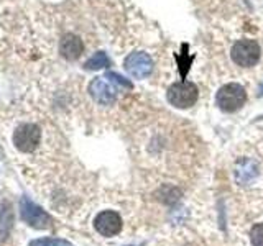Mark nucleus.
Segmentation results:
<instances>
[{"label":"nucleus","instance_id":"15","mask_svg":"<svg viewBox=\"0 0 263 246\" xmlns=\"http://www.w3.org/2000/svg\"><path fill=\"white\" fill-rule=\"evenodd\" d=\"M258 95H260V97H263V84L260 86V90H258Z\"/></svg>","mask_w":263,"mask_h":246},{"label":"nucleus","instance_id":"6","mask_svg":"<svg viewBox=\"0 0 263 246\" xmlns=\"http://www.w3.org/2000/svg\"><path fill=\"white\" fill-rule=\"evenodd\" d=\"M123 68L135 79H145L153 71V61L146 53H132L127 56Z\"/></svg>","mask_w":263,"mask_h":246},{"label":"nucleus","instance_id":"8","mask_svg":"<svg viewBox=\"0 0 263 246\" xmlns=\"http://www.w3.org/2000/svg\"><path fill=\"white\" fill-rule=\"evenodd\" d=\"M94 227L102 236H115L122 230V218L117 212L105 210L101 212L94 220Z\"/></svg>","mask_w":263,"mask_h":246},{"label":"nucleus","instance_id":"1","mask_svg":"<svg viewBox=\"0 0 263 246\" xmlns=\"http://www.w3.org/2000/svg\"><path fill=\"white\" fill-rule=\"evenodd\" d=\"M13 146L23 154L33 153L41 143V128L35 121H22L13 131Z\"/></svg>","mask_w":263,"mask_h":246},{"label":"nucleus","instance_id":"14","mask_svg":"<svg viewBox=\"0 0 263 246\" xmlns=\"http://www.w3.org/2000/svg\"><path fill=\"white\" fill-rule=\"evenodd\" d=\"M107 79H110L112 82H115V84H119L122 87H125V89H132V82L127 80V79H123L122 76H119L117 72H107Z\"/></svg>","mask_w":263,"mask_h":246},{"label":"nucleus","instance_id":"13","mask_svg":"<svg viewBox=\"0 0 263 246\" xmlns=\"http://www.w3.org/2000/svg\"><path fill=\"white\" fill-rule=\"evenodd\" d=\"M250 240L253 246H263V223H257L250 232Z\"/></svg>","mask_w":263,"mask_h":246},{"label":"nucleus","instance_id":"3","mask_svg":"<svg viewBox=\"0 0 263 246\" xmlns=\"http://www.w3.org/2000/svg\"><path fill=\"white\" fill-rule=\"evenodd\" d=\"M197 87L193 84V82H186V80H181V82H175L173 86H170L168 89V102L176 107V109H189L193 107L197 100Z\"/></svg>","mask_w":263,"mask_h":246},{"label":"nucleus","instance_id":"11","mask_svg":"<svg viewBox=\"0 0 263 246\" xmlns=\"http://www.w3.org/2000/svg\"><path fill=\"white\" fill-rule=\"evenodd\" d=\"M109 63L110 61H109V57H107V54L104 51H99L94 56L89 57V59L86 61V64H84V68L87 71H99V69H102V68H107Z\"/></svg>","mask_w":263,"mask_h":246},{"label":"nucleus","instance_id":"5","mask_svg":"<svg viewBox=\"0 0 263 246\" xmlns=\"http://www.w3.org/2000/svg\"><path fill=\"white\" fill-rule=\"evenodd\" d=\"M20 215L22 220L27 221L33 228H49L53 223L51 217L43 209H40L38 205L33 203L30 199H27V197H23L20 200Z\"/></svg>","mask_w":263,"mask_h":246},{"label":"nucleus","instance_id":"2","mask_svg":"<svg viewBox=\"0 0 263 246\" xmlns=\"http://www.w3.org/2000/svg\"><path fill=\"white\" fill-rule=\"evenodd\" d=\"M245 102H247V92L240 84H237V82H230L227 86H222L216 95L217 107L222 112H227V113L237 112Z\"/></svg>","mask_w":263,"mask_h":246},{"label":"nucleus","instance_id":"4","mask_svg":"<svg viewBox=\"0 0 263 246\" xmlns=\"http://www.w3.org/2000/svg\"><path fill=\"white\" fill-rule=\"evenodd\" d=\"M230 56L235 64L242 68H252L260 59V46L253 39H240L232 46Z\"/></svg>","mask_w":263,"mask_h":246},{"label":"nucleus","instance_id":"7","mask_svg":"<svg viewBox=\"0 0 263 246\" xmlns=\"http://www.w3.org/2000/svg\"><path fill=\"white\" fill-rule=\"evenodd\" d=\"M89 94L99 105H112L117 98V90L112 86L110 79L107 77H96L89 84Z\"/></svg>","mask_w":263,"mask_h":246},{"label":"nucleus","instance_id":"9","mask_svg":"<svg viewBox=\"0 0 263 246\" xmlns=\"http://www.w3.org/2000/svg\"><path fill=\"white\" fill-rule=\"evenodd\" d=\"M58 51H60V54L66 61H76L81 57L82 51H84V43L74 33H66V35L61 36L60 43H58Z\"/></svg>","mask_w":263,"mask_h":246},{"label":"nucleus","instance_id":"10","mask_svg":"<svg viewBox=\"0 0 263 246\" xmlns=\"http://www.w3.org/2000/svg\"><path fill=\"white\" fill-rule=\"evenodd\" d=\"M258 171L257 166L249 161V159H243L242 162H238V168L235 171V176H237V182L242 184V186H249L252 180L257 177Z\"/></svg>","mask_w":263,"mask_h":246},{"label":"nucleus","instance_id":"12","mask_svg":"<svg viewBox=\"0 0 263 246\" xmlns=\"http://www.w3.org/2000/svg\"><path fill=\"white\" fill-rule=\"evenodd\" d=\"M28 246H74L66 240L60 238H40V240H33Z\"/></svg>","mask_w":263,"mask_h":246}]
</instances>
